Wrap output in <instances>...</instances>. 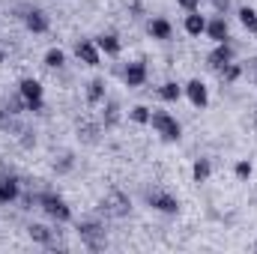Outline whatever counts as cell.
<instances>
[{
  "label": "cell",
  "instance_id": "cell-16",
  "mask_svg": "<svg viewBox=\"0 0 257 254\" xmlns=\"http://www.w3.org/2000/svg\"><path fill=\"white\" fill-rule=\"evenodd\" d=\"M27 236H30L33 242L45 245V248H51V245H54V233H51L45 224H30V227H27Z\"/></svg>",
  "mask_w": 257,
  "mask_h": 254
},
{
  "label": "cell",
  "instance_id": "cell-15",
  "mask_svg": "<svg viewBox=\"0 0 257 254\" xmlns=\"http://www.w3.org/2000/svg\"><path fill=\"white\" fill-rule=\"evenodd\" d=\"M147 33H150L153 39H171L174 27H171V21H168V18H153V21L147 24Z\"/></svg>",
  "mask_w": 257,
  "mask_h": 254
},
{
  "label": "cell",
  "instance_id": "cell-5",
  "mask_svg": "<svg viewBox=\"0 0 257 254\" xmlns=\"http://www.w3.org/2000/svg\"><path fill=\"white\" fill-rule=\"evenodd\" d=\"M128 209H132V200H128V194H123V191H108L102 197V212L105 215L123 218V215H128Z\"/></svg>",
  "mask_w": 257,
  "mask_h": 254
},
{
  "label": "cell",
  "instance_id": "cell-33",
  "mask_svg": "<svg viewBox=\"0 0 257 254\" xmlns=\"http://www.w3.org/2000/svg\"><path fill=\"white\" fill-rule=\"evenodd\" d=\"M3 60H6V51H3V48H0V63H3Z\"/></svg>",
  "mask_w": 257,
  "mask_h": 254
},
{
  "label": "cell",
  "instance_id": "cell-27",
  "mask_svg": "<svg viewBox=\"0 0 257 254\" xmlns=\"http://www.w3.org/2000/svg\"><path fill=\"white\" fill-rule=\"evenodd\" d=\"M54 171H57V174H69V171H72V156H69V153H66L60 162H54Z\"/></svg>",
  "mask_w": 257,
  "mask_h": 254
},
{
  "label": "cell",
  "instance_id": "cell-9",
  "mask_svg": "<svg viewBox=\"0 0 257 254\" xmlns=\"http://www.w3.org/2000/svg\"><path fill=\"white\" fill-rule=\"evenodd\" d=\"M233 57H236V51H233V45H230V42H215V48L206 54V63L218 72L221 66L233 63Z\"/></svg>",
  "mask_w": 257,
  "mask_h": 254
},
{
  "label": "cell",
  "instance_id": "cell-12",
  "mask_svg": "<svg viewBox=\"0 0 257 254\" xmlns=\"http://www.w3.org/2000/svg\"><path fill=\"white\" fill-rule=\"evenodd\" d=\"M123 81H126V87H141V84L147 81V63H144V60L128 63L126 69H123Z\"/></svg>",
  "mask_w": 257,
  "mask_h": 254
},
{
  "label": "cell",
  "instance_id": "cell-18",
  "mask_svg": "<svg viewBox=\"0 0 257 254\" xmlns=\"http://www.w3.org/2000/svg\"><path fill=\"white\" fill-rule=\"evenodd\" d=\"M203 30H206V18H203L200 12H189V15H186V33H189V36H200Z\"/></svg>",
  "mask_w": 257,
  "mask_h": 254
},
{
  "label": "cell",
  "instance_id": "cell-10",
  "mask_svg": "<svg viewBox=\"0 0 257 254\" xmlns=\"http://www.w3.org/2000/svg\"><path fill=\"white\" fill-rule=\"evenodd\" d=\"M24 27L39 36V33H48L51 21H48V15H45L42 9H27V12H24Z\"/></svg>",
  "mask_w": 257,
  "mask_h": 254
},
{
  "label": "cell",
  "instance_id": "cell-14",
  "mask_svg": "<svg viewBox=\"0 0 257 254\" xmlns=\"http://www.w3.org/2000/svg\"><path fill=\"white\" fill-rule=\"evenodd\" d=\"M96 45H99V51L102 54H108V57H117L120 54V36L117 33H102V36H96Z\"/></svg>",
  "mask_w": 257,
  "mask_h": 254
},
{
  "label": "cell",
  "instance_id": "cell-8",
  "mask_svg": "<svg viewBox=\"0 0 257 254\" xmlns=\"http://www.w3.org/2000/svg\"><path fill=\"white\" fill-rule=\"evenodd\" d=\"M75 57L84 66H99L102 63V51H99L96 39H81V42L75 45Z\"/></svg>",
  "mask_w": 257,
  "mask_h": 254
},
{
  "label": "cell",
  "instance_id": "cell-22",
  "mask_svg": "<svg viewBox=\"0 0 257 254\" xmlns=\"http://www.w3.org/2000/svg\"><path fill=\"white\" fill-rule=\"evenodd\" d=\"M102 120H105V129H111V126H117V123H120V105H117L114 99L105 105V114H102Z\"/></svg>",
  "mask_w": 257,
  "mask_h": 254
},
{
  "label": "cell",
  "instance_id": "cell-7",
  "mask_svg": "<svg viewBox=\"0 0 257 254\" xmlns=\"http://www.w3.org/2000/svg\"><path fill=\"white\" fill-rule=\"evenodd\" d=\"M183 96H186V99L192 102L194 108H200V111H203V108L209 105V90H206V84H203L200 78H192V81H189V84L183 87Z\"/></svg>",
  "mask_w": 257,
  "mask_h": 254
},
{
  "label": "cell",
  "instance_id": "cell-30",
  "mask_svg": "<svg viewBox=\"0 0 257 254\" xmlns=\"http://www.w3.org/2000/svg\"><path fill=\"white\" fill-rule=\"evenodd\" d=\"M0 129H12V117H9V111H6V114L0 111Z\"/></svg>",
  "mask_w": 257,
  "mask_h": 254
},
{
  "label": "cell",
  "instance_id": "cell-23",
  "mask_svg": "<svg viewBox=\"0 0 257 254\" xmlns=\"http://www.w3.org/2000/svg\"><path fill=\"white\" fill-rule=\"evenodd\" d=\"M239 21H242V27H245V30L257 33V9H251V6H242V9H239Z\"/></svg>",
  "mask_w": 257,
  "mask_h": 254
},
{
  "label": "cell",
  "instance_id": "cell-28",
  "mask_svg": "<svg viewBox=\"0 0 257 254\" xmlns=\"http://www.w3.org/2000/svg\"><path fill=\"white\" fill-rule=\"evenodd\" d=\"M78 132H81V129H78ZM81 135H84V141H87V144H96L99 129H96V126H84V132H81Z\"/></svg>",
  "mask_w": 257,
  "mask_h": 254
},
{
  "label": "cell",
  "instance_id": "cell-6",
  "mask_svg": "<svg viewBox=\"0 0 257 254\" xmlns=\"http://www.w3.org/2000/svg\"><path fill=\"white\" fill-rule=\"evenodd\" d=\"M147 203H150L153 209L165 212V215H177V212H180V200H177L174 194H168V191H159V189L147 194Z\"/></svg>",
  "mask_w": 257,
  "mask_h": 254
},
{
  "label": "cell",
  "instance_id": "cell-11",
  "mask_svg": "<svg viewBox=\"0 0 257 254\" xmlns=\"http://www.w3.org/2000/svg\"><path fill=\"white\" fill-rule=\"evenodd\" d=\"M212 42H227L230 39V27H227V21H224V15H215L212 21H206V30H203Z\"/></svg>",
  "mask_w": 257,
  "mask_h": 254
},
{
  "label": "cell",
  "instance_id": "cell-31",
  "mask_svg": "<svg viewBox=\"0 0 257 254\" xmlns=\"http://www.w3.org/2000/svg\"><path fill=\"white\" fill-rule=\"evenodd\" d=\"M212 6H215V9H218V15H221V12H227L230 0H212Z\"/></svg>",
  "mask_w": 257,
  "mask_h": 254
},
{
  "label": "cell",
  "instance_id": "cell-20",
  "mask_svg": "<svg viewBox=\"0 0 257 254\" xmlns=\"http://www.w3.org/2000/svg\"><path fill=\"white\" fill-rule=\"evenodd\" d=\"M159 96H162L165 102H180V99H183V87H180L177 81H168V84L159 87Z\"/></svg>",
  "mask_w": 257,
  "mask_h": 254
},
{
  "label": "cell",
  "instance_id": "cell-24",
  "mask_svg": "<svg viewBox=\"0 0 257 254\" xmlns=\"http://www.w3.org/2000/svg\"><path fill=\"white\" fill-rule=\"evenodd\" d=\"M218 75H221V81H224V84H233V81L242 75V66H239V63H227V66H221V69H218Z\"/></svg>",
  "mask_w": 257,
  "mask_h": 254
},
{
  "label": "cell",
  "instance_id": "cell-2",
  "mask_svg": "<svg viewBox=\"0 0 257 254\" xmlns=\"http://www.w3.org/2000/svg\"><path fill=\"white\" fill-rule=\"evenodd\" d=\"M150 126L156 129V135H159L162 141H180V135H183V126H180L177 117L168 114V111H153Z\"/></svg>",
  "mask_w": 257,
  "mask_h": 254
},
{
  "label": "cell",
  "instance_id": "cell-4",
  "mask_svg": "<svg viewBox=\"0 0 257 254\" xmlns=\"http://www.w3.org/2000/svg\"><path fill=\"white\" fill-rule=\"evenodd\" d=\"M18 93L24 96V102H27V111H42L45 108V102H42V84L36 81V78H21L18 81Z\"/></svg>",
  "mask_w": 257,
  "mask_h": 254
},
{
  "label": "cell",
  "instance_id": "cell-32",
  "mask_svg": "<svg viewBox=\"0 0 257 254\" xmlns=\"http://www.w3.org/2000/svg\"><path fill=\"white\" fill-rule=\"evenodd\" d=\"M251 66H254V69H257V57H254V60H251ZM254 87H257V72H254Z\"/></svg>",
  "mask_w": 257,
  "mask_h": 254
},
{
  "label": "cell",
  "instance_id": "cell-25",
  "mask_svg": "<svg viewBox=\"0 0 257 254\" xmlns=\"http://www.w3.org/2000/svg\"><path fill=\"white\" fill-rule=\"evenodd\" d=\"M63 63H66V54L60 48H48V51H45V66H48V69H60Z\"/></svg>",
  "mask_w": 257,
  "mask_h": 254
},
{
  "label": "cell",
  "instance_id": "cell-26",
  "mask_svg": "<svg viewBox=\"0 0 257 254\" xmlns=\"http://www.w3.org/2000/svg\"><path fill=\"white\" fill-rule=\"evenodd\" d=\"M233 174H236V180H251V174H254V168H251V162H248V159H242V162H236V168H233Z\"/></svg>",
  "mask_w": 257,
  "mask_h": 254
},
{
  "label": "cell",
  "instance_id": "cell-17",
  "mask_svg": "<svg viewBox=\"0 0 257 254\" xmlns=\"http://www.w3.org/2000/svg\"><path fill=\"white\" fill-rule=\"evenodd\" d=\"M87 102H90V105L105 102V81H102V78H93V81L87 84Z\"/></svg>",
  "mask_w": 257,
  "mask_h": 254
},
{
  "label": "cell",
  "instance_id": "cell-3",
  "mask_svg": "<svg viewBox=\"0 0 257 254\" xmlns=\"http://www.w3.org/2000/svg\"><path fill=\"white\" fill-rule=\"evenodd\" d=\"M78 236H81V242H84L90 251H102V248L108 245L105 230H102L99 221H78Z\"/></svg>",
  "mask_w": 257,
  "mask_h": 254
},
{
  "label": "cell",
  "instance_id": "cell-13",
  "mask_svg": "<svg viewBox=\"0 0 257 254\" xmlns=\"http://www.w3.org/2000/svg\"><path fill=\"white\" fill-rule=\"evenodd\" d=\"M18 197H21V183H18L15 177H3V180H0V203L9 206V203H15Z\"/></svg>",
  "mask_w": 257,
  "mask_h": 254
},
{
  "label": "cell",
  "instance_id": "cell-21",
  "mask_svg": "<svg viewBox=\"0 0 257 254\" xmlns=\"http://www.w3.org/2000/svg\"><path fill=\"white\" fill-rule=\"evenodd\" d=\"M150 117H153V111H150L147 105H135V108L128 111V120H132V123H138V126H147V123H150Z\"/></svg>",
  "mask_w": 257,
  "mask_h": 254
},
{
  "label": "cell",
  "instance_id": "cell-1",
  "mask_svg": "<svg viewBox=\"0 0 257 254\" xmlns=\"http://www.w3.org/2000/svg\"><path fill=\"white\" fill-rule=\"evenodd\" d=\"M30 203L42 206V212H45L51 221H57V224H66V221H72V209H69V203H66L60 194H54V191H42V194L30 197Z\"/></svg>",
  "mask_w": 257,
  "mask_h": 254
},
{
  "label": "cell",
  "instance_id": "cell-29",
  "mask_svg": "<svg viewBox=\"0 0 257 254\" xmlns=\"http://www.w3.org/2000/svg\"><path fill=\"white\" fill-rule=\"evenodd\" d=\"M177 6H183L186 12H197V6H200V0H177Z\"/></svg>",
  "mask_w": 257,
  "mask_h": 254
},
{
  "label": "cell",
  "instance_id": "cell-19",
  "mask_svg": "<svg viewBox=\"0 0 257 254\" xmlns=\"http://www.w3.org/2000/svg\"><path fill=\"white\" fill-rule=\"evenodd\" d=\"M209 174H212L209 159H197V162L192 165V180H194V183H206V180H209Z\"/></svg>",
  "mask_w": 257,
  "mask_h": 254
}]
</instances>
